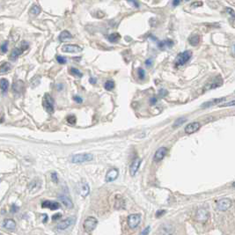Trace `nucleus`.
Segmentation results:
<instances>
[{
	"label": "nucleus",
	"instance_id": "obj_1",
	"mask_svg": "<svg viewBox=\"0 0 235 235\" xmlns=\"http://www.w3.org/2000/svg\"><path fill=\"white\" fill-rule=\"evenodd\" d=\"M28 47H29V45H28V43L27 42H25V41L21 42L20 45H19V47L15 48L12 51V53H11V55H10V57H9L10 60H12V61L17 60L18 57H19L21 54H23V53L28 48Z\"/></svg>",
	"mask_w": 235,
	"mask_h": 235
},
{
	"label": "nucleus",
	"instance_id": "obj_2",
	"mask_svg": "<svg viewBox=\"0 0 235 235\" xmlns=\"http://www.w3.org/2000/svg\"><path fill=\"white\" fill-rule=\"evenodd\" d=\"M192 57V52L190 50H186L182 53H180L176 59H175V67H181L182 65H184L186 63H188L189 59Z\"/></svg>",
	"mask_w": 235,
	"mask_h": 235
},
{
	"label": "nucleus",
	"instance_id": "obj_3",
	"mask_svg": "<svg viewBox=\"0 0 235 235\" xmlns=\"http://www.w3.org/2000/svg\"><path fill=\"white\" fill-rule=\"evenodd\" d=\"M98 225V220L94 217H87L83 223V227L86 232H92L96 228Z\"/></svg>",
	"mask_w": 235,
	"mask_h": 235
},
{
	"label": "nucleus",
	"instance_id": "obj_4",
	"mask_svg": "<svg viewBox=\"0 0 235 235\" xmlns=\"http://www.w3.org/2000/svg\"><path fill=\"white\" fill-rule=\"evenodd\" d=\"M42 106L48 113L52 114L54 112V100L48 94H46L43 97Z\"/></svg>",
	"mask_w": 235,
	"mask_h": 235
},
{
	"label": "nucleus",
	"instance_id": "obj_5",
	"mask_svg": "<svg viewBox=\"0 0 235 235\" xmlns=\"http://www.w3.org/2000/svg\"><path fill=\"white\" fill-rule=\"evenodd\" d=\"M93 159V155L90 153H80L76 154L71 158V161L73 163H84Z\"/></svg>",
	"mask_w": 235,
	"mask_h": 235
},
{
	"label": "nucleus",
	"instance_id": "obj_6",
	"mask_svg": "<svg viewBox=\"0 0 235 235\" xmlns=\"http://www.w3.org/2000/svg\"><path fill=\"white\" fill-rule=\"evenodd\" d=\"M141 221V215L140 214H131L128 218V225L130 228H136Z\"/></svg>",
	"mask_w": 235,
	"mask_h": 235
},
{
	"label": "nucleus",
	"instance_id": "obj_7",
	"mask_svg": "<svg viewBox=\"0 0 235 235\" xmlns=\"http://www.w3.org/2000/svg\"><path fill=\"white\" fill-rule=\"evenodd\" d=\"M232 205V201L228 198H222L217 202V208L220 211L227 210Z\"/></svg>",
	"mask_w": 235,
	"mask_h": 235
},
{
	"label": "nucleus",
	"instance_id": "obj_8",
	"mask_svg": "<svg viewBox=\"0 0 235 235\" xmlns=\"http://www.w3.org/2000/svg\"><path fill=\"white\" fill-rule=\"evenodd\" d=\"M223 84V80L220 78V76H218L215 79H213V81L206 84V86H204V90H211V89H215L217 87H219Z\"/></svg>",
	"mask_w": 235,
	"mask_h": 235
},
{
	"label": "nucleus",
	"instance_id": "obj_9",
	"mask_svg": "<svg viewBox=\"0 0 235 235\" xmlns=\"http://www.w3.org/2000/svg\"><path fill=\"white\" fill-rule=\"evenodd\" d=\"M140 164H141V158H136L132 161V163L130 165V167H129V173H130L131 176H134L137 173V172L138 171Z\"/></svg>",
	"mask_w": 235,
	"mask_h": 235
},
{
	"label": "nucleus",
	"instance_id": "obj_10",
	"mask_svg": "<svg viewBox=\"0 0 235 235\" xmlns=\"http://www.w3.org/2000/svg\"><path fill=\"white\" fill-rule=\"evenodd\" d=\"M62 51L66 53H78L82 51V48L78 45H73V44H67L63 45L62 48Z\"/></svg>",
	"mask_w": 235,
	"mask_h": 235
},
{
	"label": "nucleus",
	"instance_id": "obj_11",
	"mask_svg": "<svg viewBox=\"0 0 235 235\" xmlns=\"http://www.w3.org/2000/svg\"><path fill=\"white\" fill-rule=\"evenodd\" d=\"M74 219L73 218H69V219H66L65 220L63 221H61L60 223L57 224V229L59 230H66L67 228H69L73 223H74Z\"/></svg>",
	"mask_w": 235,
	"mask_h": 235
},
{
	"label": "nucleus",
	"instance_id": "obj_12",
	"mask_svg": "<svg viewBox=\"0 0 235 235\" xmlns=\"http://www.w3.org/2000/svg\"><path fill=\"white\" fill-rule=\"evenodd\" d=\"M200 127H201L200 123H197V122L191 123H189V124L186 126V128H185V132H186L187 134L195 133V132H196V131L200 129Z\"/></svg>",
	"mask_w": 235,
	"mask_h": 235
},
{
	"label": "nucleus",
	"instance_id": "obj_13",
	"mask_svg": "<svg viewBox=\"0 0 235 235\" xmlns=\"http://www.w3.org/2000/svg\"><path fill=\"white\" fill-rule=\"evenodd\" d=\"M167 149L166 147H160L159 149H158V151L154 154V160L157 162L162 160L167 155Z\"/></svg>",
	"mask_w": 235,
	"mask_h": 235
},
{
	"label": "nucleus",
	"instance_id": "obj_14",
	"mask_svg": "<svg viewBox=\"0 0 235 235\" xmlns=\"http://www.w3.org/2000/svg\"><path fill=\"white\" fill-rule=\"evenodd\" d=\"M118 175H119V172H118L117 169H115V168L110 169L106 174V181L111 182V181H115L118 177Z\"/></svg>",
	"mask_w": 235,
	"mask_h": 235
},
{
	"label": "nucleus",
	"instance_id": "obj_15",
	"mask_svg": "<svg viewBox=\"0 0 235 235\" xmlns=\"http://www.w3.org/2000/svg\"><path fill=\"white\" fill-rule=\"evenodd\" d=\"M209 218V212L205 209H199L196 212V219L201 222H204Z\"/></svg>",
	"mask_w": 235,
	"mask_h": 235
},
{
	"label": "nucleus",
	"instance_id": "obj_16",
	"mask_svg": "<svg viewBox=\"0 0 235 235\" xmlns=\"http://www.w3.org/2000/svg\"><path fill=\"white\" fill-rule=\"evenodd\" d=\"M3 226L9 230V231H13L16 227V223L15 221L13 219H5L3 223Z\"/></svg>",
	"mask_w": 235,
	"mask_h": 235
},
{
	"label": "nucleus",
	"instance_id": "obj_17",
	"mask_svg": "<svg viewBox=\"0 0 235 235\" xmlns=\"http://www.w3.org/2000/svg\"><path fill=\"white\" fill-rule=\"evenodd\" d=\"M42 206L43 208H49L50 210H57L60 208V204L57 202H50V201H44Z\"/></svg>",
	"mask_w": 235,
	"mask_h": 235
},
{
	"label": "nucleus",
	"instance_id": "obj_18",
	"mask_svg": "<svg viewBox=\"0 0 235 235\" xmlns=\"http://www.w3.org/2000/svg\"><path fill=\"white\" fill-rule=\"evenodd\" d=\"M225 99V98H219V99H215V100H212L210 101H208V102H205L202 105L203 108H209V107H211V106H214V105H217L220 102L224 101Z\"/></svg>",
	"mask_w": 235,
	"mask_h": 235
},
{
	"label": "nucleus",
	"instance_id": "obj_19",
	"mask_svg": "<svg viewBox=\"0 0 235 235\" xmlns=\"http://www.w3.org/2000/svg\"><path fill=\"white\" fill-rule=\"evenodd\" d=\"M58 198H59V200H61V202H62L67 208H72V207H73V204H72L71 200L68 196H59Z\"/></svg>",
	"mask_w": 235,
	"mask_h": 235
},
{
	"label": "nucleus",
	"instance_id": "obj_20",
	"mask_svg": "<svg viewBox=\"0 0 235 235\" xmlns=\"http://www.w3.org/2000/svg\"><path fill=\"white\" fill-rule=\"evenodd\" d=\"M188 42L190 43V45L192 46H197L200 42V36L198 34H194L191 35L188 38Z\"/></svg>",
	"mask_w": 235,
	"mask_h": 235
},
{
	"label": "nucleus",
	"instance_id": "obj_21",
	"mask_svg": "<svg viewBox=\"0 0 235 235\" xmlns=\"http://www.w3.org/2000/svg\"><path fill=\"white\" fill-rule=\"evenodd\" d=\"M70 39H71V34L70 32L67 31V30L63 31L59 35V41L60 42H66V41H68Z\"/></svg>",
	"mask_w": 235,
	"mask_h": 235
},
{
	"label": "nucleus",
	"instance_id": "obj_22",
	"mask_svg": "<svg viewBox=\"0 0 235 235\" xmlns=\"http://www.w3.org/2000/svg\"><path fill=\"white\" fill-rule=\"evenodd\" d=\"M90 192V188H89V186L87 183H83L82 186L80 187V194L83 197H86L88 196Z\"/></svg>",
	"mask_w": 235,
	"mask_h": 235
},
{
	"label": "nucleus",
	"instance_id": "obj_23",
	"mask_svg": "<svg viewBox=\"0 0 235 235\" xmlns=\"http://www.w3.org/2000/svg\"><path fill=\"white\" fill-rule=\"evenodd\" d=\"M8 86H9V82H8V80L5 79V78H1V79H0V89L2 90V92H3L4 94L7 92Z\"/></svg>",
	"mask_w": 235,
	"mask_h": 235
},
{
	"label": "nucleus",
	"instance_id": "obj_24",
	"mask_svg": "<svg viewBox=\"0 0 235 235\" xmlns=\"http://www.w3.org/2000/svg\"><path fill=\"white\" fill-rule=\"evenodd\" d=\"M121 38V35L118 33H111L110 35H109L108 39L110 42H117Z\"/></svg>",
	"mask_w": 235,
	"mask_h": 235
},
{
	"label": "nucleus",
	"instance_id": "obj_25",
	"mask_svg": "<svg viewBox=\"0 0 235 235\" xmlns=\"http://www.w3.org/2000/svg\"><path fill=\"white\" fill-rule=\"evenodd\" d=\"M11 69V65L8 63H3L0 65V73H6Z\"/></svg>",
	"mask_w": 235,
	"mask_h": 235
},
{
	"label": "nucleus",
	"instance_id": "obj_26",
	"mask_svg": "<svg viewBox=\"0 0 235 235\" xmlns=\"http://www.w3.org/2000/svg\"><path fill=\"white\" fill-rule=\"evenodd\" d=\"M70 73H71L72 76L76 77V78H81V77L83 76L82 72H80L78 69H76V68H71V69H70Z\"/></svg>",
	"mask_w": 235,
	"mask_h": 235
},
{
	"label": "nucleus",
	"instance_id": "obj_27",
	"mask_svg": "<svg viewBox=\"0 0 235 235\" xmlns=\"http://www.w3.org/2000/svg\"><path fill=\"white\" fill-rule=\"evenodd\" d=\"M105 89L106 90H108V91H111V90H113L114 89V87H115V83H114V81H112V80H108L106 83H105Z\"/></svg>",
	"mask_w": 235,
	"mask_h": 235
},
{
	"label": "nucleus",
	"instance_id": "obj_28",
	"mask_svg": "<svg viewBox=\"0 0 235 235\" xmlns=\"http://www.w3.org/2000/svg\"><path fill=\"white\" fill-rule=\"evenodd\" d=\"M41 11H42V9H41L40 6H38V5H33L31 8V10H30V13H31V14H34V15H37V14H39V13H41Z\"/></svg>",
	"mask_w": 235,
	"mask_h": 235
},
{
	"label": "nucleus",
	"instance_id": "obj_29",
	"mask_svg": "<svg viewBox=\"0 0 235 235\" xmlns=\"http://www.w3.org/2000/svg\"><path fill=\"white\" fill-rule=\"evenodd\" d=\"M66 120H67V123H69L70 124H75V123H76V121H77V118H76L75 115H68V116H67Z\"/></svg>",
	"mask_w": 235,
	"mask_h": 235
},
{
	"label": "nucleus",
	"instance_id": "obj_30",
	"mask_svg": "<svg viewBox=\"0 0 235 235\" xmlns=\"http://www.w3.org/2000/svg\"><path fill=\"white\" fill-rule=\"evenodd\" d=\"M173 45V42L171 41H166V42H160L158 43V47L160 48H163L164 47L167 46V47H171Z\"/></svg>",
	"mask_w": 235,
	"mask_h": 235
},
{
	"label": "nucleus",
	"instance_id": "obj_31",
	"mask_svg": "<svg viewBox=\"0 0 235 235\" xmlns=\"http://www.w3.org/2000/svg\"><path fill=\"white\" fill-rule=\"evenodd\" d=\"M7 48H8V42H4L3 44H2V46H1V52L2 53H6L7 52Z\"/></svg>",
	"mask_w": 235,
	"mask_h": 235
},
{
	"label": "nucleus",
	"instance_id": "obj_32",
	"mask_svg": "<svg viewBox=\"0 0 235 235\" xmlns=\"http://www.w3.org/2000/svg\"><path fill=\"white\" fill-rule=\"evenodd\" d=\"M57 62L59 63H61V64H64V63H66V58L65 57H61V56H57Z\"/></svg>",
	"mask_w": 235,
	"mask_h": 235
},
{
	"label": "nucleus",
	"instance_id": "obj_33",
	"mask_svg": "<svg viewBox=\"0 0 235 235\" xmlns=\"http://www.w3.org/2000/svg\"><path fill=\"white\" fill-rule=\"evenodd\" d=\"M138 77H139V78L140 79H144V77H145V72H144V71L143 70V69H138Z\"/></svg>",
	"mask_w": 235,
	"mask_h": 235
},
{
	"label": "nucleus",
	"instance_id": "obj_34",
	"mask_svg": "<svg viewBox=\"0 0 235 235\" xmlns=\"http://www.w3.org/2000/svg\"><path fill=\"white\" fill-rule=\"evenodd\" d=\"M185 121H186V119H185V118H180V119H178V120H177V121L174 123L173 126H174V127H176V126H178V125L179 126L181 125V124H182V123H183Z\"/></svg>",
	"mask_w": 235,
	"mask_h": 235
},
{
	"label": "nucleus",
	"instance_id": "obj_35",
	"mask_svg": "<svg viewBox=\"0 0 235 235\" xmlns=\"http://www.w3.org/2000/svg\"><path fill=\"white\" fill-rule=\"evenodd\" d=\"M225 11L228 13V14H230V15L232 16V18H233V19H235V12L232 9V8H226L225 9Z\"/></svg>",
	"mask_w": 235,
	"mask_h": 235
},
{
	"label": "nucleus",
	"instance_id": "obj_36",
	"mask_svg": "<svg viewBox=\"0 0 235 235\" xmlns=\"http://www.w3.org/2000/svg\"><path fill=\"white\" fill-rule=\"evenodd\" d=\"M202 5H203V2L201 1H196L191 4V7H200Z\"/></svg>",
	"mask_w": 235,
	"mask_h": 235
},
{
	"label": "nucleus",
	"instance_id": "obj_37",
	"mask_svg": "<svg viewBox=\"0 0 235 235\" xmlns=\"http://www.w3.org/2000/svg\"><path fill=\"white\" fill-rule=\"evenodd\" d=\"M231 106H235V100H232V101H230V102L222 104L220 107H231Z\"/></svg>",
	"mask_w": 235,
	"mask_h": 235
},
{
	"label": "nucleus",
	"instance_id": "obj_38",
	"mask_svg": "<svg viewBox=\"0 0 235 235\" xmlns=\"http://www.w3.org/2000/svg\"><path fill=\"white\" fill-rule=\"evenodd\" d=\"M149 233H150V226H147V227H145V228L142 231L140 235H148Z\"/></svg>",
	"mask_w": 235,
	"mask_h": 235
},
{
	"label": "nucleus",
	"instance_id": "obj_39",
	"mask_svg": "<svg viewBox=\"0 0 235 235\" xmlns=\"http://www.w3.org/2000/svg\"><path fill=\"white\" fill-rule=\"evenodd\" d=\"M51 178H52V181H53L54 182H57V181H58L57 173H51Z\"/></svg>",
	"mask_w": 235,
	"mask_h": 235
},
{
	"label": "nucleus",
	"instance_id": "obj_40",
	"mask_svg": "<svg viewBox=\"0 0 235 235\" xmlns=\"http://www.w3.org/2000/svg\"><path fill=\"white\" fill-rule=\"evenodd\" d=\"M62 218V214L61 213H57V214H55L52 216V219L53 220H58Z\"/></svg>",
	"mask_w": 235,
	"mask_h": 235
},
{
	"label": "nucleus",
	"instance_id": "obj_41",
	"mask_svg": "<svg viewBox=\"0 0 235 235\" xmlns=\"http://www.w3.org/2000/svg\"><path fill=\"white\" fill-rule=\"evenodd\" d=\"M166 213V210H158V211H157V214H156V217L157 218H159V217H161L163 214H165Z\"/></svg>",
	"mask_w": 235,
	"mask_h": 235
},
{
	"label": "nucleus",
	"instance_id": "obj_42",
	"mask_svg": "<svg viewBox=\"0 0 235 235\" xmlns=\"http://www.w3.org/2000/svg\"><path fill=\"white\" fill-rule=\"evenodd\" d=\"M73 99H74V100H75L76 102H78V103H82V101H83V100H82L79 96H74Z\"/></svg>",
	"mask_w": 235,
	"mask_h": 235
},
{
	"label": "nucleus",
	"instance_id": "obj_43",
	"mask_svg": "<svg viewBox=\"0 0 235 235\" xmlns=\"http://www.w3.org/2000/svg\"><path fill=\"white\" fill-rule=\"evenodd\" d=\"M181 2V0H173V6H177V5L180 4Z\"/></svg>",
	"mask_w": 235,
	"mask_h": 235
},
{
	"label": "nucleus",
	"instance_id": "obj_44",
	"mask_svg": "<svg viewBox=\"0 0 235 235\" xmlns=\"http://www.w3.org/2000/svg\"><path fill=\"white\" fill-rule=\"evenodd\" d=\"M152 59H147L146 61H145V64H146V66H150V65H152Z\"/></svg>",
	"mask_w": 235,
	"mask_h": 235
},
{
	"label": "nucleus",
	"instance_id": "obj_45",
	"mask_svg": "<svg viewBox=\"0 0 235 235\" xmlns=\"http://www.w3.org/2000/svg\"><path fill=\"white\" fill-rule=\"evenodd\" d=\"M167 91H164V90H161L160 92H159V94L161 95V96H165V95H167Z\"/></svg>",
	"mask_w": 235,
	"mask_h": 235
},
{
	"label": "nucleus",
	"instance_id": "obj_46",
	"mask_svg": "<svg viewBox=\"0 0 235 235\" xmlns=\"http://www.w3.org/2000/svg\"><path fill=\"white\" fill-rule=\"evenodd\" d=\"M18 210V207L17 206H13V208H12V212H15V211H17Z\"/></svg>",
	"mask_w": 235,
	"mask_h": 235
},
{
	"label": "nucleus",
	"instance_id": "obj_47",
	"mask_svg": "<svg viewBox=\"0 0 235 235\" xmlns=\"http://www.w3.org/2000/svg\"><path fill=\"white\" fill-rule=\"evenodd\" d=\"M128 1H130V2H132L134 4H135V6H137V7H138V4L135 1V0H128Z\"/></svg>",
	"mask_w": 235,
	"mask_h": 235
},
{
	"label": "nucleus",
	"instance_id": "obj_48",
	"mask_svg": "<svg viewBox=\"0 0 235 235\" xmlns=\"http://www.w3.org/2000/svg\"><path fill=\"white\" fill-rule=\"evenodd\" d=\"M89 82L90 83H92V84H95L96 83V79L95 78H90V80H89Z\"/></svg>",
	"mask_w": 235,
	"mask_h": 235
},
{
	"label": "nucleus",
	"instance_id": "obj_49",
	"mask_svg": "<svg viewBox=\"0 0 235 235\" xmlns=\"http://www.w3.org/2000/svg\"><path fill=\"white\" fill-rule=\"evenodd\" d=\"M156 101H157L156 98H152V99L151 100V103H152V104H154V103H156Z\"/></svg>",
	"mask_w": 235,
	"mask_h": 235
},
{
	"label": "nucleus",
	"instance_id": "obj_50",
	"mask_svg": "<svg viewBox=\"0 0 235 235\" xmlns=\"http://www.w3.org/2000/svg\"><path fill=\"white\" fill-rule=\"evenodd\" d=\"M233 186H234V187H235V181L234 182V183H233Z\"/></svg>",
	"mask_w": 235,
	"mask_h": 235
},
{
	"label": "nucleus",
	"instance_id": "obj_51",
	"mask_svg": "<svg viewBox=\"0 0 235 235\" xmlns=\"http://www.w3.org/2000/svg\"><path fill=\"white\" fill-rule=\"evenodd\" d=\"M0 235H2V234H0Z\"/></svg>",
	"mask_w": 235,
	"mask_h": 235
},
{
	"label": "nucleus",
	"instance_id": "obj_52",
	"mask_svg": "<svg viewBox=\"0 0 235 235\" xmlns=\"http://www.w3.org/2000/svg\"><path fill=\"white\" fill-rule=\"evenodd\" d=\"M187 1H188V0H187Z\"/></svg>",
	"mask_w": 235,
	"mask_h": 235
}]
</instances>
